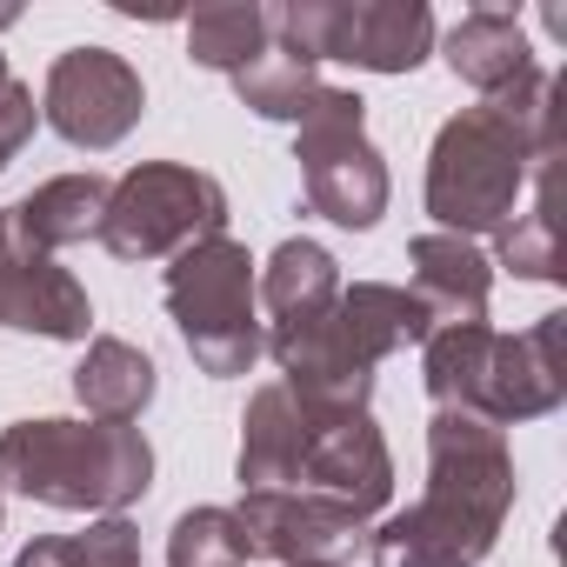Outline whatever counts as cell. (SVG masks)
Instances as JSON below:
<instances>
[{
  "label": "cell",
  "instance_id": "cell-23",
  "mask_svg": "<svg viewBox=\"0 0 567 567\" xmlns=\"http://www.w3.org/2000/svg\"><path fill=\"white\" fill-rule=\"evenodd\" d=\"M554 181V174H547ZM534 181V207H514V220L494 227V260L520 280H560V220H554V187Z\"/></svg>",
  "mask_w": 567,
  "mask_h": 567
},
{
  "label": "cell",
  "instance_id": "cell-22",
  "mask_svg": "<svg viewBox=\"0 0 567 567\" xmlns=\"http://www.w3.org/2000/svg\"><path fill=\"white\" fill-rule=\"evenodd\" d=\"M267 41H274V28H267V8H254V0H234V8H200L187 21V61L194 68H214V74H240Z\"/></svg>",
  "mask_w": 567,
  "mask_h": 567
},
{
  "label": "cell",
  "instance_id": "cell-24",
  "mask_svg": "<svg viewBox=\"0 0 567 567\" xmlns=\"http://www.w3.org/2000/svg\"><path fill=\"white\" fill-rule=\"evenodd\" d=\"M167 567H247L234 507H187L167 527Z\"/></svg>",
  "mask_w": 567,
  "mask_h": 567
},
{
  "label": "cell",
  "instance_id": "cell-19",
  "mask_svg": "<svg viewBox=\"0 0 567 567\" xmlns=\"http://www.w3.org/2000/svg\"><path fill=\"white\" fill-rule=\"evenodd\" d=\"M74 401L87 408V421H141L154 401V361L121 341V334H94L81 368H74Z\"/></svg>",
  "mask_w": 567,
  "mask_h": 567
},
{
  "label": "cell",
  "instance_id": "cell-6",
  "mask_svg": "<svg viewBox=\"0 0 567 567\" xmlns=\"http://www.w3.org/2000/svg\"><path fill=\"white\" fill-rule=\"evenodd\" d=\"M274 48L301 61H348L361 74H414L434 54L427 0H288L267 8Z\"/></svg>",
  "mask_w": 567,
  "mask_h": 567
},
{
  "label": "cell",
  "instance_id": "cell-15",
  "mask_svg": "<svg viewBox=\"0 0 567 567\" xmlns=\"http://www.w3.org/2000/svg\"><path fill=\"white\" fill-rule=\"evenodd\" d=\"M308 434H315V414L280 388H254L247 394V414H240V454H234V481L240 494H260V487H301V454H308Z\"/></svg>",
  "mask_w": 567,
  "mask_h": 567
},
{
  "label": "cell",
  "instance_id": "cell-18",
  "mask_svg": "<svg viewBox=\"0 0 567 567\" xmlns=\"http://www.w3.org/2000/svg\"><path fill=\"white\" fill-rule=\"evenodd\" d=\"M254 295L267 308V328H295V321H315L334 308L341 295V260L321 247V240H280L274 260L254 274ZM260 328V334H267Z\"/></svg>",
  "mask_w": 567,
  "mask_h": 567
},
{
  "label": "cell",
  "instance_id": "cell-26",
  "mask_svg": "<svg viewBox=\"0 0 567 567\" xmlns=\"http://www.w3.org/2000/svg\"><path fill=\"white\" fill-rule=\"evenodd\" d=\"M14 21H21V8H0V34H8ZM8 81H14V74H8V54H0V87H8Z\"/></svg>",
  "mask_w": 567,
  "mask_h": 567
},
{
  "label": "cell",
  "instance_id": "cell-10",
  "mask_svg": "<svg viewBox=\"0 0 567 567\" xmlns=\"http://www.w3.org/2000/svg\"><path fill=\"white\" fill-rule=\"evenodd\" d=\"M240 520V540H247V560H280V567H348L368 520L341 514L334 501L308 494V487H260V494H240L234 507Z\"/></svg>",
  "mask_w": 567,
  "mask_h": 567
},
{
  "label": "cell",
  "instance_id": "cell-3",
  "mask_svg": "<svg viewBox=\"0 0 567 567\" xmlns=\"http://www.w3.org/2000/svg\"><path fill=\"white\" fill-rule=\"evenodd\" d=\"M427 334H434V321L414 301V288L354 280V288L334 295L328 315L295 321V328H267V354L280 361V388L315 421H328V414H361L374 394V368L401 348H421Z\"/></svg>",
  "mask_w": 567,
  "mask_h": 567
},
{
  "label": "cell",
  "instance_id": "cell-21",
  "mask_svg": "<svg viewBox=\"0 0 567 567\" xmlns=\"http://www.w3.org/2000/svg\"><path fill=\"white\" fill-rule=\"evenodd\" d=\"M14 567H141V527L127 514H101L81 534H34Z\"/></svg>",
  "mask_w": 567,
  "mask_h": 567
},
{
  "label": "cell",
  "instance_id": "cell-9",
  "mask_svg": "<svg viewBox=\"0 0 567 567\" xmlns=\"http://www.w3.org/2000/svg\"><path fill=\"white\" fill-rule=\"evenodd\" d=\"M141 114H147V87H141L127 54H114V48H68V54H54L48 87H41V121L68 147L107 154V147H121L141 127Z\"/></svg>",
  "mask_w": 567,
  "mask_h": 567
},
{
  "label": "cell",
  "instance_id": "cell-1",
  "mask_svg": "<svg viewBox=\"0 0 567 567\" xmlns=\"http://www.w3.org/2000/svg\"><path fill=\"white\" fill-rule=\"evenodd\" d=\"M554 154H560V74L534 68L507 94L461 107L434 134L427 214L441 220V234L461 240L494 234L501 220H514L520 194L554 174Z\"/></svg>",
  "mask_w": 567,
  "mask_h": 567
},
{
  "label": "cell",
  "instance_id": "cell-17",
  "mask_svg": "<svg viewBox=\"0 0 567 567\" xmlns=\"http://www.w3.org/2000/svg\"><path fill=\"white\" fill-rule=\"evenodd\" d=\"M107 194H114V181L107 174H54V181H41L34 194H21L14 207H8V220L41 247V254H61V247H74V240H101V220H107Z\"/></svg>",
  "mask_w": 567,
  "mask_h": 567
},
{
  "label": "cell",
  "instance_id": "cell-8",
  "mask_svg": "<svg viewBox=\"0 0 567 567\" xmlns=\"http://www.w3.org/2000/svg\"><path fill=\"white\" fill-rule=\"evenodd\" d=\"M227 234V187L181 161H141L114 181L101 247L114 260H174L194 240Z\"/></svg>",
  "mask_w": 567,
  "mask_h": 567
},
{
  "label": "cell",
  "instance_id": "cell-5",
  "mask_svg": "<svg viewBox=\"0 0 567 567\" xmlns=\"http://www.w3.org/2000/svg\"><path fill=\"white\" fill-rule=\"evenodd\" d=\"M167 315H174L200 374H214V381L247 374L267 348L260 295H254V254L234 234L181 247L174 267H167Z\"/></svg>",
  "mask_w": 567,
  "mask_h": 567
},
{
  "label": "cell",
  "instance_id": "cell-25",
  "mask_svg": "<svg viewBox=\"0 0 567 567\" xmlns=\"http://www.w3.org/2000/svg\"><path fill=\"white\" fill-rule=\"evenodd\" d=\"M34 121H41V107H34V87H21V81H8L0 87V174H8V161L34 141Z\"/></svg>",
  "mask_w": 567,
  "mask_h": 567
},
{
  "label": "cell",
  "instance_id": "cell-13",
  "mask_svg": "<svg viewBox=\"0 0 567 567\" xmlns=\"http://www.w3.org/2000/svg\"><path fill=\"white\" fill-rule=\"evenodd\" d=\"M301 487L321 494V501H334L354 520H374L394 501V454H388V434L374 427L368 408L315 421L308 454H301Z\"/></svg>",
  "mask_w": 567,
  "mask_h": 567
},
{
  "label": "cell",
  "instance_id": "cell-16",
  "mask_svg": "<svg viewBox=\"0 0 567 567\" xmlns=\"http://www.w3.org/2000/svg\"><path fill=\"white\" fill-rule=\"evenodd\" d=\"M447 68L481 101H494V94H507L514 81L534 74V41H527L520 14H507V8H467L447 28Z\"/></svg>",
  "mask_w": 567,
  "mask_h": 567
},
{
  "label": "cell",
  "instance_id": "cell-11",
  "mask_svg": "<svg viewBox=\"0 0 567 567\" xmlns=\"http://www.w3.org/2000/svg\"><path fill=\"white\" fill-rule=\"evenodd\" d=\"M0 328L41 334V341H87L94 334L87 288L8 220V207H0Z\"/></svg>",
  "mask_w": 567,
  "mask_h": 567
},
{
  "label": "cell",
  "instance_id": "cell-4",
  "mask_svg": "<svg viewBox=\"0 0 567 567\" xmlns=\"http://www.w3.org/2000/svg\"><path fill=\"white\" fill-rule=\"evenodd\" d=\"M0 487L61 514H127L154 487V447L127 421H14L0 434Z\"/></svg>",
  "mask_w": 567,
  "mask_h": 567
},
{
  "label": "cell",
  "instance_id": "cell-7",
  "mask_svg": "<svg viewBox=\"0 0 567 567\" xmlns=\"http://www.w3.org/2000/svg\"><path fill=\"white\" fill-rule=\"evenodd\" d=\"M295 161H301V194L315 214L334 227H374L388 214V161L368 141V101L354 87H321L315 107L295 121Z\"/></svg>",
  "mask_w": 567,
  "mask_h": 567
},
{
  "label": "cell",
  "instance_id": "cell-2",
  "mask_svg": "<svg viewBox=\"0 0 567 567\" xmlns=\"http://www.w3.org/2000/svg\"><path fill=\"white\" fill-rule=\"evenodd\" d=\"M514 514L507 434L434 408L427 421V487L414 507L388 514L368 540L374 567H481Z\"/></svg>",
  "mask_w": 567,
  "mask_h": 567
},
{
  "label": "cell",
  "instance_id": "cell-14",
  "mask_svg": "<svg viewBox=\"0 0 567 567\" xmlns=\"http://www.w3.org/2000/svg\"><path fill=\"white\" fill-rule=\"evenodd\" d=\"M408 267H414V301L427 308L434 328H474L487 321V295H494V260L461 240V234H414L408 240Z\"/></svg>",
  "mask_w": 567,
  "mask_h": 567
},
{
  "label": "cell",
  "instance_id": "cell-12",
  "mask_svg": "<svg viewBox=\"0 0 567 567\" xmlns=\"http://www.w3.org/2000/svg\"><path fill=\"white\" fill-rule=\"evenodd\" d=\"M567 315H540L534 328L520 334H494L487 348V374H481V394H474V421L487 427H514V421H540L567 401Z\"/></svg>",
  "mask_w": 567,
  "mask_h": 567
},
{
  "label": "cell",
  "instance_id": "cell-20",
  "mask_svg": "<svg viewBox=\"0 0 567 567\" xmlns=\"http://www.w3.org/2000/svg\"><path fill=\"white\" fill-rule=\"evenodd\" d=\"M227 81H234L240 107L260 114V121H301L315 107V94H321V68L301 61V54H288V48H274V41L240 74H227Z\"/></svg>",
  "mask_w": 567,
  "mask_h": 567
}]
</instances>
